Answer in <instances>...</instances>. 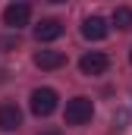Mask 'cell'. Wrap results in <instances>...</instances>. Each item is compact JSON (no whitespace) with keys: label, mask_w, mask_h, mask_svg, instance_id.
I'll list each match as a JSON object with an SVG mask.
<instances>
[{"label":"cell","mask_w":132,"mask_h":135,"mask_svg":"<svg viewBox=\"0 0 132 135\" xmlns=\"http://www.w3.org/2000/svg\"><path fill=\"white\" fill-rule=\"evenodd\" d=\"M95 116V104H91V98H72V101H66V110H63V119L66 126H85L88 119Z\"/></svg>","instance_id":"6da1fadb"},{"label":"cell","mask_w":132,"mask_h":135,"mask_svg":"<svg viewBox=\"0 0 132 135\" xmlns=\"http://www.w3.org/2000/svg\"><path fill=\"white\" fill-rule=\"evenodd\" d=\"M57 91L54 88H35L32 91V113L35 116H50L57 110Z\"/></svg>","instance_id":"7a4b0ae2"},{"label":"cell","mask_w":132,"mask_h":135,"mask_svg":"<svg viewBox=\"0 0 132 135\" xmlns=\"http://www.w3.org/2000/svg\"><path fill=\"white\" fill-rule=\"evenodd\" d=\"M107 66H110V60H107V54H101V50H91V54H85V57L79 60L82 75H104Z\"/></svg>","instance_id":"3957f363"},{"label":"cell","mask_w":132,"mask_h":135,"mask_svg":"<svg viewBox=\"0 0 132 135\" xmlns=\"http://www.w3.org/2000/svg\"><path fill=\"white\" fill-rule=\"evenodd\" d=\"M29 19H32V6L29 3H10L3 9V22L10 28H22V25H29Z\"/></svg>","instance_id":"277c9868"},{"label":"cell","mask_w":132,"mask_h":135,"mask_svg":"<svg viewBox=\"0 0 132 135\" xmlns=\"http://www.w3.org/2000/svg\"><path fill=\"white\" fill-rule=\"evenodd\" d=\"M22 126V113L16 104H0V132H16Z\"/></svg>","instance_id":"5b68a950"},{"label":"cell","mask_w":132,"mask_h":135,"mask_svg":"<svg viewBox=\"0 0 132 135\" xmlns=\"http://www.w3.org/2000/svg\"><path fill=\"white\" fill-rule=\"evenodd\" d=\"M107 32H110V25L101 16H88L82 22V38H88V41H101V38H107Z\"/></svg>","instance_id":"8992f818"},{"label":"cell","mask_w":132,"mask_h":135,"mask_svg":"<svg viewBox=\"0 0 132 135\" xmlns=\"http://www.w3.org/2000/svg\"><path fill=\"white\" fill-rule=\"evenodd\" d=\"M60 35H63V22H60V19H44L41 25H35V38H38L41 44L57 41Z\"/></svg>","instance_id":"52a82bcc"},{"label":"cell","mask_w":132,"mask_h":135,"mask_svg":"<svg viewBox=\"0 0 132 135\" xmlns=\"http://www.w3.org/2000/svg\"><path fill=\"white\" fill-rule=\"evenodd\" d=\"M63 63H66L63 50H38L35 54V66L38 69H60Z\"/></svg>","instance_id":"ba28073f"},{"label":"cell","mask_w":132,"mask_h":135,"mask_svg":"<svg viewBox=\"0 0 132 135\" xmlns=\"http://www.w3.org/2000/svg\"><path fill=\"white\" fill-rule=\"evenodd\" d=\"M113 25L116 28H132V9L129 6H116L113 9Z\"/></svg>","instance_id":"9c48e42d"},{"label":"cell","mask_w":132,"mask_h":135,"mask_svg":"<svg viewBox=\"0 0 132 135\" xmlns=\"http://www.w3.org/2000/svg\"><path fill=\"white\" fill-rule=\"evenodd\" d=\"M41 135H60V132H57V129H50V132H41Z\"/></svg>","instance_id":"30bf717a"},{"label":"cell","mask_w":132,"mask_h":135,"mask_svg":"<svg viewBox=\"0 0 132 135\" xmlns=\"http://www.w3.org/2000/svg\"><path fill=\"white\" fill-rule=\"evenodd\" d=\"M129 60H132V50H129Z\"/></svg>","instance_id":"8fae6325"}]
</instances>
